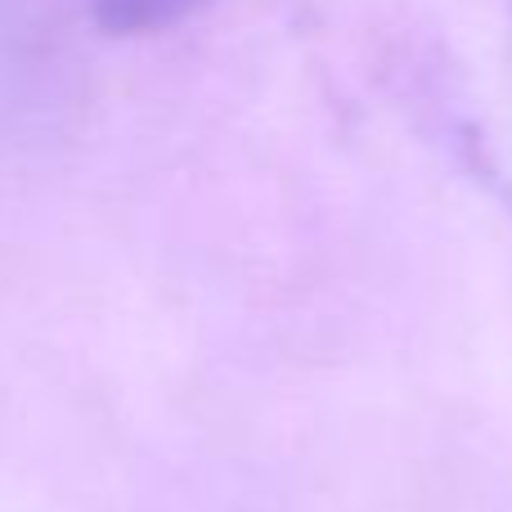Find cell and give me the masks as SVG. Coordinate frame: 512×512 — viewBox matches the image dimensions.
Here are the masks:
<instances>
[{"instance_id":"6da1fadb","label":"cell","mask_w":512,"mask_h":512,"mask_svg":"<svg viewBox=\"0 0 512 512\" xmlns=\"http://www.w3.org/2000/svg\"><path fill=\"white\" fill-rule=\"evenodd\" d=\"M203 0H90V18L113 36H153L180 27Z\"/></svg>"}]
</instances>
